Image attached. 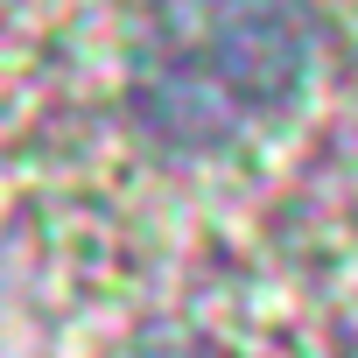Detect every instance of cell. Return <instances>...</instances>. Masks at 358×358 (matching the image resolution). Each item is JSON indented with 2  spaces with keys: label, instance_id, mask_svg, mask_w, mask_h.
<instances>
[{
  "label": "cell",
  "instance_id": "6da1fadb",
  "mask_svg": "<svg viewBox=\"0 0 358 358\" xmlns=\"http://www.w3.org/2000/svg\"><path fill=\"white\" fill-rule=\"evenodd\" d=\"M302 71L288 0H169L141 50V106L169 141H225Z\"/></svg>",
  "mask_w": 358,
  "mask_h": 358
}]
</instances>
